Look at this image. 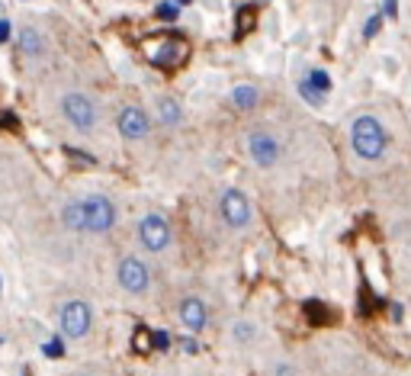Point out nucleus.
Here are the masks:
<instances>
[{"instance_id":"obj_1","label":"nucleus","mask_w":411,"mask_h":376,"mask_svg":"<svg viewBox=\"0 0 411 376\" xmlns=\"http://www.w3.org/2000/svg\"><path fill=\"white\" fill-rule=\"evenodd\" d=\"M350 145L363 161H379L385 155L389 136H385L382 123L376 116H357L350 126Z\"/></svg>"},{"instance_id":"obj_2","label":"nucleus","mask_w":411,"mask_h":376,"mask_svg":"<svg viewBox=\"0 0 411 376\" xmlns=\"http://www.w3.org/2000/svg\"><path fill=\"white\" fill-rule=\"evenodd\" d=\"M186 39L180 36H158V39H148L145 42V55L151 65L158 68H177L180 61L186 59Z\"/></svg>"},{"instance_id":"obj_3","label":"nucleus","mask_w":411,"mask_h":376,"mask_svg":"<svg viewBox=\"0 0 411 376\" xmlns=\"http://www.w3.org/2000/svg\"><path fill=\"white\" fill-rule=\"evenodd\" d=\"M83 206V228L93 235H103L109 232V228L116 225V206L106 200V196H87V200H81Z\"/></svg>"},{"instance_id":"obj_4","label":"nucleus","mask_w":411,"mask_h":376,"mask_svg":"<svg viewBox=\"0 0 411 376\" xmlns=\"http://www.w3.org/2000/svg\"><path fill=\"white\" fill-rule=\"evenodd\" d=\"M61 110H64V119H68L77 132H93L96 103L87 97V93H68V97L61 100Z\"/></svg>"},{"instance_id":"obj_5","label":"nucleus","mask_w":411,"mask_h":376,"mask_svg":"<svg viewBox=\"0 0 411 376\" xmlns=\"http://www.w3.org/2000/svg\"><path fill=\"white\" fill-rule=\"evenodd\" d=\"M248 155H250V161L260 164V168H273V164L283 158V142L273 136V132L257 129L248 136Z\"/></svg>"},{"instance_id":"obj_6","label":"nucleus","mask_w":411,"mask_h":376,"mask_svg":"<svg viewBox=\"0 0 411 376\" xmlns=\"http://www.w3.org/2000/svg\"><path fill=\"white\" fill-rule=\"evenodd\" d=\"M138 238L141 245L148 248V251H164L167 245H171V225H167V219L161 213H148L145 219H141L138 225Z\"/></svg>"},{"instance_id":"obj_7","label":"nucleus","mask_w":411,"mask_h":376,"mask_svg":"<svg viewBox=\"0 0 411 376\" xmlns=\"http://www.w3.org/2000/svg\"><path fill=\"white\" fill-rule=\"evenodd\" d=\"M61 331L68 337H83L90 331V305L74 299L61 309Z\"/></svg>"},{"instance_id":"obj_8","label":"nucleus","mask_w":411,"mask_h":376,"mask_svg":"<svg viewBox=\"0 0 411 376\" xmlns=\"http://www.w3.org/2000/svg\"><path fill=\"white\" fill-rule=\"evenodd\" d=\"M218 209H222V219L228 222L231 228H244L250 222V203L241 190H228V193L222 196V206Z\"/></svg>"},{"instance_id":"obj_9","label":"nucleus","mask_w":411,"mask_h":376,"mask_svg":"<svg viewBox=\"0 0 411 376\" xmlns=\"http://www.w3.org/2000/svg\"><path fill=\"white\" fill-rule=\"evenodd\" d=\"M119 132H122V138H128V142L148 138L151 119H148V113L141 110V106H126V110L119 113Z\"/></svg>"},{"instance_id":"obj_10","label":"nucleus","mask_w":411,"mask_h":376,"mask_svg":"<svg viewBox=\"0 0 411 376\" xmlns=\"http://www.w3.org/2000/svg\"><path fill=\"white\" fill-rule=\"evenodd\" d=\"M119 283L128 293H145L148 290V267L138 258H122L119 260Z\"/></svg>"},{"instance_id":"obj_11","label":"nucleus","mask_w":411,"mask_h":376,"mask_svg":"<svg viewBox=\"0 0 411 376\" xmlns=\"http://www.w3.org/2000/svg\"><path fill=\"white\" fill-rule=\"evenodd\" d=\"M177 318L190 331H203L206 328V318H209V315H206V303H203V299H196V296H186L183 303L177 305Z\"/></svg>"},{"instance_id":"obj_12","label":"nucleus","mask_w":411,"mask_h":376,"mask_svg":"<svg viewBox=\"0 0 411 376\" xmlns=\"http://www.w3.org/2000/svg\"><path fill=\"white\" fill-rule=\"evenodd\" d=\"M158 116H161V123H164V126H180V119H183V110H180L177 100L164 97V100H158Z\"/></svg>"},{"instance_id":"obj_13","label":"nucleus","mask_w":411,"mask_h":376,"mask_svg":"<svg viewBox=\"0 0 411 376\" xmlns=\"http://www.w3.org/2000/svg\"><path fill=\"white\" fill-rule=\"evenodd\" d=\"M257 100H260V93H257V87L241 84V87H235V91H231V103H235L238 110H254V106H257Z\"/></svg>"},{"instance_id":"obj_14","label":"nucleus","mask_w":411,"mask_h":376,"mask_svg":"<svg viewBox=\"0 0 411 376\" xmlns=\"http://www.w3.org/2000/svg\"><path fill=\"white\" fill-rule=\"evenodd\" d=\"M19 46H23V52L29 55V59H39V55L45 52V39L36 33V29H23V36H19Z\"/></svg>"},{"instance_id":"obj_15","label":"nucleus","mask_w":411,"mask_h":376,"mask_svg":"<svg viewBox=\"0 0 411 376\" xmlns=\"http://www.w3.org/2000/svg\"><path fill=\"white\" fill-rule=\"evenodd\" d=\"M64 225H68V232H87V228H83V206L81 203H68V206H64Z\"/></svg>"},{"instance_id":"obj_16","label":"nucleus","mask_w":411,"mask_h":376,"mask_svg":"<svg viewBox=\"0 0 411 376\" xmlns=\"http://www.w3.org/2000/svg\"><path fill=\"white\" fill-rule=\"evenodd\" d=\"M299 97L305 100V103H312V106H325V97H328V93L315 91V87L308 84V81H302V84H299Z\"/></svg>"},{"instance_id":"obj_17","label":"nucleus","mask_w":411,"mask_h":376,"mask_svg":"<svg viewBox=\"0 0 411 376\" xmlns=\"http://www.w3.org/2000/svg\"><path fill=\"white\" fill-rule=\"evenodd\" d=\"M305 81L315 87V91H321V93H328V91H331V78H328V71H321V68H315V71L308 74Z\"/></svg>"},{"instance_id":"obj_18","label":"nucleus","mask_w":411,"mask_h":376,"mask_svg":"<svg viewBox=\"0 0 411 376\" xmlns=\"http://www.w3.org/2000/svg\"><path fill=\"white\" fill-rule=\"evenodd\" d=\"M305 315H312L315 322H331V312H325L321 303H305Z\"/></svg>"},{"instance_id":"obj_19","label":"nucleus","mask_w":411,"mask_h":376,"mask_svg":"<svg viewBox=\"0 0 411 376\" xmlns=\"http://www.w3.org/2000/svg\"><path fill=\"white\" fill-rule=\"evenodd\" d=\"M254 335H257V328H254V325H248V322H238V325H235V337H238V341H241V344H248Z\"/></svg>"},{"instance_id":"obj_20","label":"nucleus","mask_w":411,"mask_h":376,"mask_svg":"<svg viewBox=\"0 0 411 376\" xmlns=\"http://www.w3.org/2000/svg\"><path fill=\"white\" fill-rule=\"evenodd\" d=\"M254 14H257L254 7H244L241 14H238V33H241V36H244V33H248V29H250V16H254Z\"/></svg>"},{"instance_id":"obj_21","label":"nucleus","mask_w":411,"mask_h":376,"mask_svg":"<svg viewBox=\"0 0 411 376\" xmlns=\"http://www.w3.org/2000/svg\"><path fill=\"white\" fill-rule=\"evenodd\" d=\"M151 344H154L158 350H167V347H171V337H167V331H154V335H151Z\"/></svg>"},{"instance_id":"obj_22","label":"nucleus","mask_w":411,"mask_h":376,"mask_svg":"<svg viewBox=\"0 0 411 376\" xmlns=\"http://www.w3.org/2000/svg\"><path fill=\"white\" fill-rule=\"evenodd\" d=\"M45 357H61L64 354V347H61V341H58V337H55V341H49V344H45Z\"/></svg>"},{"instance_id":"obj_23","label":"nucleus","mask_w":411,"mask_h":376,"mask_svg":"<svg viewBox=\"0 0 411 376\" xmlns=\"http://www.w3.org/2000/svg\"><path fill=\"white\" fill-rule=\"evenodd\" d=\"M379 26H382V14H376L370 23H366V39H372V36L379 33Z\"/></svg>"},{"instance_id":"obj_24","label":"nucleus","mask_w":411,"mask_h":376,"mask_svg":"<svg viewBox=\"0 0 411 376\" xmlns=\"http://www.w3.org/2000/svg\"><path fill=\"white\" fill-rule=\"evenodd\" d=\"M135 350H148V331L145 328L135 331Z\"/></svg>"},{"instance_id":"obj_25","label":"nucleus","mask_w":411,"mask_h":376,"mask_svg":"<svg viewBox=\"0 0 411 376\" xmlns=\"http://www.w3.org/2000/svg\"><path fill=\"white\" fill-rule=\"evenodd\" d=\"M6 39H10V23L0 20V42H6Z\"/></svg>"},{"instance_id":"obj_26","label":"nucleus","mask_w":411,"mask_h":376,"mask_svg":"<svg viewBox=\"0 0 411 376\" xmlns=\"http://www.w3.org/2000/svg\"><path fill=\"white\" fill-rule=\"evenodd\" d=\"M385 14H389V16L398 14V0H385Z\"/></svg>"},{"instance_id":"obj_27","label":"nucleus","mask_w":411,"mask_h":376,"mask_svg":"<svg viewBox=\"0 0 411 376\" xmlns=\"http://www.w3.org/2000/svg\"><path fill=\"white\" fill-rule=\"evenodd\" d=\"M158 14H161V16H164V20H173V16H177V10H173V7H161V10H158Z\"/></svg>"},{"instance_id":"obj_28","label":"nucleus","mask_w":411,"mask_h":376,"mask_svg":"<svg viewBox=\"0 0 411 376\" xmlns=\"http://www.w3.org/2000/svg\"><path fill=\"white\" fill-rule=\"evenodd\" d=\"M276 376H293V370H289V367H276Z\"/></svg>"},{"instance_id":"obj_29","label":"nucleus","mask_w":411,"mask_h":376,"mask_svg":"<svg viewBox=\"0 0 411 376\" xmlns=\"http://www.w3.org/2000/svg\"><path fill=\"white\" fill-rule=\"evenodd\" d=\"M177 4H193V0H177Z\"/></svg>"},{"instance_id":"obj_30","label":"nucleus","mask_w":411,"mask_h":376,"mask_svg":"<svg viewBox=\"0 0 411 376\" xmlns=\"http://www.w3.org/2000/svg\"><path fill=\"white\" fill-rule=\"evenodd\" d=\"M83 376H87V373H83Z\"/></svg>"}]
</instances>
